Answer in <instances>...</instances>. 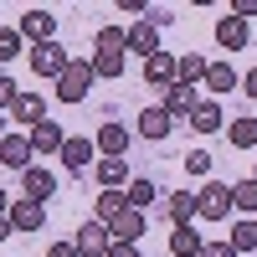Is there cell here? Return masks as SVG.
Listing matches in <instances>:
<instances>
[{"label":"cell","mask_w":257,"mask_h":257,"mask_svg":"<svg viewBox=\"0 0 257 257\" xmlns=\"http://www.w3.org/2000/svg\"><path fill=\"white\" fill-rule=\"evenodd\" d=\"M93 62H67V72H62L57 77V98L62 103H82V98H88L93 93Z\"/></svg>","instance_id":"cell-1"},{"label":"cell","mask_w":257,"mask_h":257,"mask_svg":"<svg viewBox=\"0 0 257 257\" xmlns=\"http://www.w3.org/2000/svg\"><path fill=\"white\" fill-rule=\"evenodd\" d=\"M67 62H72V57L62 52L57 41H41V47H31V72H36V77H52V82H57L62 72H67Z\"/></svg>","instance_id":"cell-2"},{"label":"cell","mask_w":257,"mask_h":257,"mask_svg":"<svg viewBox=\"0 0 257 257\" xmlns=\"http://www.w3.org/2000/svg\"><path fill=\"white\" fill-rule=\"evenodd\" d=\"M72 247H77L82 257H108V247H113V231L103 226V221H82V226H77V237H72Z\"/></svg>","instance_id":"cell-3"},{"label":"cell","mask_w":257,"mask_h":257,"mask_svg":"<svg viewBox=\"0 0 257 257\" xmlns=\"http://www.w3.org/2000/svg\"><path fill=\"white\" fill-rule=\"evenodd\" d=\"M134 128H139V139H149V144H160V139H170V128H175V118L165 113V103H149V108H139Z\"/></svg>","instance_id":"cell-4"},{"label":"cell","mask_w":257,"mask_h":257,"mask_svg":"<svg viewBox=\"0 0 257 257\" xmlns=\"http://www.w3.org/2000/svg\"><path fill=\"white\" fill-rule=\"evenodd\" d=\"M0 165H11V170H26L36 165V149H31V134H6L0 139Z\"/></svg>","instance_id":"cell-5"},{"label":"cell","mask_w":257,"mask_h":257,"mask_svg":"<svg viewBox=\"0 0 257 257\" xmlns=\"http://www.w3.org/2000/svg\"><path fill=\"white\" fill-rule=\"evenodd\" d=\"M93 144H98V160H123V155H128V144H134V134H128L123 123L108 118V123L98 128V139H93Z\"/></svg>","instance_id":"cell-6"},{"label":"cell","mask_w":257,"mask_h":257,"mask_svg":"<svg viewBox=\"0 0 257 257\" xmlns=\"http://www.w3.org/2000/svg\"><path fill=\"white\" fill-rule=\"evenodd\" d=\"M226 211H231V185H206L201 196H196V216L211 221V226H216Z\"/></svg>","instance_id":"cell-7"},{"label":"cell","mask_w":257,"mask_h":257,"mask_svg":"<svg viewBox=\"0 0 257 257\" xmlns=\"http://www.w3.org/2000/svg\"><path fill=\"white\" fill-rule=\"evenodd\" d=\"M52 190H57V180H52V170H47V165H31L26 175H21V201L47 206V201H52Z\"/></svg>","instance_id":"cell-8"},{"label":"cell","mask_w":257,"mask_h":257,"mask_svg":"<svg viewBox=\"0 0 257 257\" xmlns=\"http://www.w3.org/2000/svg\"><path fill=\"white\" fill-rule=\"evenodd\" d=\"M16 31L26 36L31 47H41V41H57V36H52V31H57V16L36 6V11H26V16H21V26H16Z\"/></svg>","instance_id":"cell-9"},{"label":"cell","mask_w":257,"mask_h":257,"mask_svg":"<svg viewBox=\"0 0 257 257\" xmlns=\"http://www.w3.org/2000/svg\"><path fill=\"white\" fill-rule=\"evenodd\" d=\"M155 52H160V26H149V21H134V26H128V57L149 62Z\"/></svg>","instance_id":"cell-10"},{"label":"cell","mask_w":257,"mask_h":257,"mask_svg":"<svg viewBox=\"0 0 257 257\" xmlns=\"http://www.w3.org/2000/svg\"><path fill=\"white\" fill-rule=\"evenodd\" d=\"M247 41H252V26H247V21H237V16H221V21H216V47H221V52H242Z\"/></svg>","instance_id":"cell-11"},{"label":"cell","mask_w":257,"mask_h":257,"mask_svg":"<svg viewBox=\"0 0 257 257\" xmlns=\"http://www.w3.org/2000/svg\"><path fill=\"white\" fill-rule=\"evenodd\" d=\"M11 118H16V123H26V134H31L36 123H47V118H52V113H47V98H41V93H21V98H16V108H11Z\"/></svg>","instance_id":"cell-12"},{"label":"cell","mask_w":257,"mask_h":257,"mask_svg":"<svg viewBox=\"0 0 257 257\" xmlns=\"http://www.w3.org/2000/svg\"><path fill=\"white\" fill-rule=\"evenodd\" d=\"M93 155H98V144H93V139L67 134V144H62V155H57V160H62V165H67L72 175H77V170H88V165H93Z\"/></svg>","instance_id":"cell-13"},{"label":"cell","mask_w":257,"mask_h":257,"mask_svg":"<svg viewBox=\"0 0 257 257\" xmlns=\"http://www.w3.org/2000/svg\"><path fill=\"white\" fill-rule=\"evenodd\" d=\"M62 144H67V128H62L57 118L31 128V149H36V155H62Z\"/></svg>","instance_id":"cell-14"},{"label":"cell","mask_w":257,"mask_h":257,"mask_svg":"<svg viewBox=\"0 0 257 257\" xmlns=\"http://www.w3.org/2000/svg\"><path fill=\"white\" fill-rule=\"evenodd\" d=\"M123 211H128V196H123V190H98V201H93V221L113 226Z\"/></svg>","instance_id":"cell-15"},{"label":"cell","mask_w":257,"mask_h":257,"mask_svg":"<svg viewBox=\"0 0 257 257\" xmlns=\"http://www.w3.org/2000/svg\"><path fill=\"white\" fill-rule=\"evenodd\" d=\"M11 226H16V231H41V226H47V206H36V201H11Z\"/></svg>","instance_id":"cell-16"},{"label":"cell","mask_w":257,"mask_h":257,"mask_svg":"<svg viewBox=\"0 0 257 257\" xmlns=\"http://www.w3.org/2000/svg\"><path fill=\"white\" fill-rule=\"evenodd\" d=\"M93 180L103 185V190H128V160H98V170H93Z\"/></svg>","instance_id":"cell-17"},{"label":"cell","mask_w":257,"mask_h":257,"mask_svg":"<svg viewBox=\"0 0 257 257\" xmlns=\"http://www.w3.org/2000/svg\"><path fill=\"white\" fill-rule=\"evenodd\" d=\"M165 216H170V226H190L196 221V196H190V190H170L165 196Z\"/></svg>","instance_id":"cell-18"},{"label":"cell","mask_w":257,"mask_h":257,"mask_svg":"<svg viewBox=\"0 0 257 257\" xmlns=\"http://www.w3.org/2000/svg\"><path fill=\"white\" fill-rule=\"evenodd\" d=\"M196 88H185V82H175V88H165V113L170 118H190V113H196Z\"/></svg>","instance_id":"cell-19"},{"label":"cell","mask_w":257,"mask_h":257,"mask_svg":"<svg viewBox=\"0 0 257 257\" xmlns=\"http://www.w3.org/2000/svg\"><path fill=\"white\" fill-rule=\"evenodd\" d=\"M175 62H180V57H170V52H155V57L144 62V77L155 82V88H175Z\"/></svg>","instance_id":"cell-20"},{"label":"cell","mask_w":257,"mask_h":257,"mask_svg":"<svg viewBox=\"0 0 257 257\" xmlns=\"http://www.w3.org/2000/svg\"><path fill=\"white\" fill-rule=\"evenodd\" d=\"M190 128H196V134H221V128H226L221 103H196V113H190Z\"/></svg>","instance_id":"cell-21"},{"label":"cell","mask_w":257,"mask_h":257,"mask_svg":"<svg viewBox=\"0 0 257 257\" xmlns=\"http://www.w3.org/2000/svg\"><path fill=\"white\" fill-rule=\"evenodd\" d=\"M201 247H206V237L196 226H175L170 231V257H201Z\"/></svg>","instance_id":"cell-22"},{"label":"cell","mask_w":257,"mask_h":257,"mask_svg":"<svg viewBox=\"0 0 257 257\" xmlns=\"http://www.w3.org/2000/svg\"><path fill=\"white\" fill-rule=\"evenodd\" d=\"M206 67H211L206 57H196V52H185V57L175 62V82H185V88H196V82H206Z\"/></svg>","instance_id":"cell-23"},{"label":"cell","mask_w":257,"mask_h":257,"mask_svg":"<svg viewBox=\"0 0 257 257\" xmlns=\"http://www.w3.org/2000/svg\"><path fill=\"white\" fill-rule=\"evenodd\" d=\"M144 226H149V221H144V211H123V216H118L108 231H113V242H139V237H144Z\"/></svg>","instance_id":"cell-24"},{"label":"cell","mask_w":257,"mask_h":257,"mask_svg":"<svg viewBox=\"0 0 257 257\" xmlns=\"http://www.w3.org/2000/svg\"><path fill=\"white\" fill-rule=\"evenodd\" d=\"M226 139L237 144V149H257V118L247 113V118H231L226 123Z\"/></svg>","instance_id":"cell-25"},{"label":"cell","mask_w":257,"mask_h":257,"mask_svg":"<svg viewBox=\"0 0 257 257\" xmlns=\"http://www.w3.org/2000/svg\"><path fill=\"white\" fill-rule=\"evenodd\" d=\"M237 82H242V77L231 72L226 62H211V67H206V88L216 93V98H221V93H231V88H237Z\"/></svg>","instance_id":"cell-26"},{"label":"cell","mask_w":257,"mask_h":257,"mask_svg":"<svg viewBox=\"0 0 257 257\" xmlns=\"http://www.w3.org/2000/svg\"><path fill=\"white\" fill-rule=\"evenodd\" d=\"M98 52H123L128 57V26H98Z\"/></svg>","instance_id":"cell-27"},{"label":"cell","mask_w":257,"mask_h":257,"mask_svg":"<svg viewBox=\"0 0 257 257\" xmlns=\"http://www.w3.org/2000/svg\"><path fill=\"white\" fill-rule=\"evenodd\" d=\"M231 211H242V216H257V180L231 185Z\"/></svg>","instance_id":"cell-28"},{"label":"cell","mask_w":257,"mask_h":257,"mask_svg":"<svg viewBox=\"0 0 257 257\" xmlns=\"http://www.w3.org/2000/svg\"><path fill=\"white\" fill-rule=\"evenodd\" d=\"M231 252H257V216H247L242 226H231Z\"/></svg>","instance_id":"cell-29"},{"label":"cell","mask_w":257,"mask_h":257,"mask_svg":"<svg viewBox=\"0 0 257 257\" xmlns=\"http://www.w3.org/2000/svg\"><path fill=\"white\" fill-rule=\"evenodd\" d=\"M21 52H26V36H21L16 26H0V67H6V62H16Z\"/></svg>","instance_id":"cell-30"},{"label":"cell","mask_w":257,"mask_h":257,"mask_svg":"<svg viewBox=\"0 0 257 257\" xmlns=\"http://www.w3.org/2000/svg\"><path fill=\"white\" fill-rule=\"evenodd\" d=\"M123 196H128V211H144V206H155V180H139V175H134Z\"/></svg>","instance_id":"cell-31"},{"label":"cell","mask_w":257,"mask_h":257,"mask_svg":"<svg viewBox=\"0 0 257 257\" xmlns=\"http://www.w3.org/2000/svg\"><path fill=\"white\" fill-rule=\"evenodd\" d=\"M123 52H93V72L98 77H123Z\"/></svg>","instance_id":"cell-32"},{"label":"cell","mask_w":257,"mask_h":257,"mask_svg":"<svg viewBox=\"0 0 257 257\" xmlns=\"http://www.w3.org/2000/svg\"><path fill=\"white\" fill-rule=\"evenodd\" d=\"M185 175H211V155H206V149H190V155H185Z\"/></svg>","instance_id":"cell-33"},{"label":"cell","mask_w":257,"mask_h":257,"mask_svg":"<svg viewBox=\"0 0 257 257\" xmlns=\"http://www.w3.org/2000/svg\"><path fill=\"white\" fill-rule=\"evenodd\" d=\"M16 98H21V88H16L11 77H0V113H6V108H16Z\"/></svg>","instance_id":"cell-34"},{"label":"cell","mask_w":257,"mask_h":257,"mask_svg":"<svg viewBox=\"0 0 257 257\" xmlns=\"http://www.w3.org/2000/svg\"><path fill=\"white\" fill-rule=\"evenodd\" d=\"M144 21H149V26H170V21H175V11H165V6H149V11H144Z\"/></svg>","instance_id":"cell-35"},{"label":"cell","mask_w":257,"mask_h":257,"mask_svg":"<svg viewBox=\"0 0 257 257\" xmlns=\"http://www.w3.org/2000/svg\"><path fill=\"white\" fill-rule=\"evenodd\" d=\"M226 16H237V21H252L257 16V0H231V11Z\"/></svg>","instance_id":"cell-36"},{"label":"cell","mask_w":257,"mask_h":257,"mask_svg":"<svg viewBox=\"0 0 257 257\" xmlns=\"http://www.w3.org/2000/svg\"><path fill=\"white\" fill-rule=\"evenodd\" d=\"M201 257H237V252H231V242H206Z\"/></svg>","instance_id":"cell-37"},{"label":"cell","mask_w":257,"mask_h":257,"mask_svg":"<svg viewBox=\"0 0 257 257\" xmlns=\"http://www.w3.org/2000/svg\"><path fill=\"white\" fill-rule=\"evenodd\" d=\"M47 257H82V252H77L72 242H52V247H47Z\"/></svg>","instance_id":"cell-38"},{"label":"cell","mask_w":257,"mask_h":257,"mask_svg":"<svg viewBox=\"0 0 257 257\" xmlns=\"http://www.w3.org/2000/svg\"><path fill=\"white\" fill-rule=\"evenodd\" d=\"M118 11H123V16H144L149 6H144V0H118Z\"/></svg>","instance_id":"cell-39"},{"label":"cell","mask_w":257,"mask_h":257,"mask_svg":"<svg viewBox=\"0 0 257 257\" xmlns=\"http://www.w3.org/2000/svg\"><path fill=\"white\" fill-rule=\"evenodd\" d=\"M242 93H247V98H252V103H257V67H252V72H247V77H242Z\"/></svg>","instance_id":"cell-40"},{"label":"cell","mask_w":257,"mask_h":257,"mask_svg":"<svg viewBox=\"0 0 257 257\" xmlns=\"http://www.w3.org/2000/svg\"><path fill=\"white\" fill-rule=\"evenodd\" d=\"M11 231H16V226H11V216H0V242H6V237H11Z\"/></svg>","instance_id":"cell-41"},{"label":"cell","mask_w":257,"mask_h":257,"mask_svg":"<svg viewBox=\"0 0 257 257\" xmlns=\"http://www.w3.org/2000/svg\"><path fill=\"white\" fill-rule=\"evenodd\" d=\"M0 216H11V196H6V190H0Z\"/></svg>","instance_id":"cell-42"},{"label":"cell","mask_w":257,"mask_h":257,"mask_svg":"<svg viewBox=\"0 0 257 257\" xmlns=\"http://www.w3.org/2000/svg\"><path fill=\"white\" fill-rule=\"evenodd\" d=\"M6 134H11V128H6V113H0V139H6Z\"/></svg>","instance_id":"cell-43"},{"label":"cell","mask_w":257,"mask_h":257,"mask_svg":"<svg viewBox=\"0 0 257 257\" xmlns=\"http://www.w3.org/2000/svg\"><path fill=\"white\" fill-rule=\"evenodd\" d=\"M0 77H6V67H0Z\"/></svg>","instance_id":"cell-44"},{"label":"cell","mask_w":257,"mask_h":257,"mask_svg":"<svg viewBox=\"0 0 257 257\" xmlns=\"http://www.w3.org/2000/svg\"><path fill=\"white\" fill-rule=\"evenodd\" d=\"M252 180H257V170H252Z\"/></svg>","instance_id":"cell-45"},{"label":"cell","mask_w":257,"mask_h":257,"mask_svg":"<svg viewBox=\"0 0 257 257\" xmlns=\"http://www.w3.org/2000/svg\"><path fill=\"white\" fill-rule=\"evenodd\" d=\"M134 257H144V252H134Z\"/></svg>","instance_id":"cell-46"}]
</instances>
